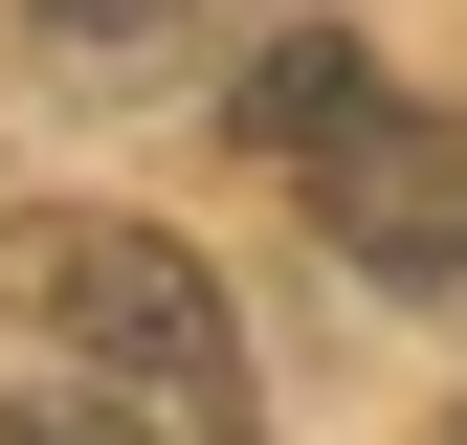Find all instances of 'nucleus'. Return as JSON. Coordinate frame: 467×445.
<instances>
[{
  "mask_svg": "<svg viewBox=\"0 0 467 445\" xmlns=\"http://www.w3.org/2000/svg\"><path fill=\"white\" fill-rule=\"evenodd\" d=\"M0 445H179V423H134L111 378H23V401H0Z\"/></svg>",
  "mask_w": 467,
  "mask_h": 445,
  "instance_id": "obj_4",
  "label": "nucleus"
},
{
  "mask_svg": "<svg viewBox=\"0 0 467 445\" xmlns=\"http://www.w3.org/2000/svg\"><path fill=\"white\" fill-rule=\"evenodd\" d=\"M45 45H156V23H201V0H23Z\"/></svg>",
  "mask_w": 467,
  "mask_h": 445,
  "instance_id": "obj_5",
  "label": "nucleus"
},
{
  "mask_svg": "<svg viewBox=\"0 0 467 445\" xmlns=\"http://www.w3.org/2000/svg\"><path fill=\"white\" fill-rule=\"evenodd\" d=\"M289 201H312L334 245L379 267V290H467V111L379 89L357 134H312V156H289Z\"/></svg>",
  "mask_w": 467,
  "mask_h": 445,
  "instance_id": "obj_2",
  "label": "nucleus"
},
{
  "mask_svg": "<svg viewBox=\"0 0 467 445\" xmlns=\"http://www.w3.org/2000/svg\"><path fill=\"white\" fill-rule=\"evenodd\" d=\"M445 445H467V423H445Z\"/></svg>",
  "mask_w": 467,
  "mask_h": 445,
  "instance_id": "obj_6",
  "label": "nucleus"
},
{
  "mask_svg": "<svg viewBox=\"0 0 467 445\" xmlns=\"http://www.w3.org/2000/svg\"><path fill=\"white\" fill-rule=\"evenodd\" d=\"M0 312L45 334V378H111L134 423L179 445H267V378H245V312L179 222L134 201H0Z\"/></svg>",
  "mask_w": 467,
  "mask_h": 445,
  "instance_id": "obj_1",
  "label": "nucleus"
},
{
  "mask_svg": "<svg viewBox=\"0 0 467 445\" xmlns=\"http://www.w3.org/2000/svg\"><path fill=\"white\" fill-rule=\"evenodd\" d=\"M223 111H245V156H312V134H357V111H379V67H357L334 23H289V45H245V89H223Z\"/></svg>",
  "mask_w": 467,
  "mask_h": 445,
  "instance_id": "obj_3",
  "label": "nucleus"
}]
</instances>
